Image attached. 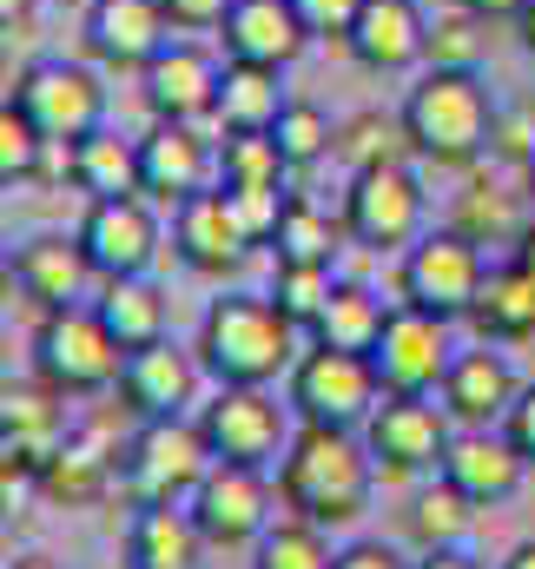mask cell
Here are the masks:
<instances>
[{"instance_id": "obj_18", "label": "cell", "mask_w": 535, "mask_h": 569, "mask_svg": "<svg viewBox=\"0 0 535 569\" xmlns=\"http://www.w3.org/2000/svg\"><path fill=\"white\" fill-rule=\"evenodd\" d=\"M199 378H205L199 351L159 338V345H145V351L127 358V371H120V398H127V411H133L139 425H145V418H185V405L199 398Z\"/></svg>"}, {"instance_id": "obj_47", "label": "cell", "mask_w": 535, "mask_h": 569, "mask_svg": "<svg viewBox=\"0 0 535 569\" xmlns=\"http://www.w3.org/2000/svg\"><path fill=\"white\" fill-rule=\"evenodd\" d=\"M503 437L516 443V457L535 470V385H523V398L509 405V418H503Z\"/></svg>"}, {"instance_id": "obj_43", "label": "cell", "mask_w": 535, "mask_h": 569, "mask_svg": "<svg viewBox=\"0 0 535 569\" xmlns=\"http://www.w3.org/2000/svg\"><path fill=\"white\" fill-rule=\"evenodd\" d=\"M489 152H496V159H509V166H529V159H535V107H529V100L496 107V120H489Z\"/></svg>"}, {"instance_id": "obj_30", "label": "cell", "mask_w": 535, "mask_h": 569, "mask_svg": "<svg viewBox=\"0 0 535 569\" xmlns=\"http://www.w3.org/2000/svg\"><path fill=\"white\" fill-rule=\"evenodd\" d=\"M384 318H391V305L371 291V284H351L337 279L331 291V305L317 311V325H311V345H324V351H357V358H371L377 351V338H384Z\"/></svg>"}, {"instance_id": "obj_29", "label": "cell", "mask_w": 535, "mask_h": 569, "mask_svg": "<svg viewBox=\"0 0 535 569\" xmlns=\"http://www.w3.org/2000/svg\"><path fill=\"white\" fill-rule=\"evenodd\" d=\"M93 311H100V325L113 331V345H120L127 358L165 338V291L152 279H100Z\"/></svg>"}, {"instance_id": "obj_17", "label": "cell", "mask_w": 535, "mask_h": 569, "mask_svg": "<svg viewBox=\"0 0 535 569\" xmlns=\"http://www.w3.org/2000/svg\"><path fill=\"white\" fill-rule=\"evenodd\" d=\"M212 172H219V146L199 127L152 120V133L139 140V192L159 206H185V199L212 192Z\"/></svg>"}, {"instance_id": "obj_24", "label": "cell", "mask_w": 535, "mask_h": 569, "mask_svg": "<svg viewBox=\"0 0 535 569\" xmlns=\"http://www.w3.org/2000/svg\"><path fill=\"white\" fill-rule=\"evenodd\" d=\"M93 279H100V272H93L80 232H40V239H27V246L13 252V284H20L40 311H67V305H80Z\"/></svg>"}, {"instance_id": "obj_38", "label": "cell", "mask_w": 535, "mask_h": 569, "mask_svg": "<svg viewBox=\"0 0 535 569\" xmlns=\"http://www.w3.org/2000/svg\"><path fill=\"white\" fill-rule=\"evenodd\" d=\"M271 140H277V152H284L291 172H304V166H317L324 152H337V127L324 120V107H311V100H284Z\"/></svg>"}, {"instance_id": "obj_39", "label": "cell", "mask_w": 535, "mask_h": 569, "mask_svg": "<svg viewBox=\"0 0 535 569\" xmlns=\"http://www.w3.org/2000/svg\"><path fill=\"white\" fill-rule=\"evenodd\" d=\"M284 152L271 133H225L219 146V186H284Z\"/></svg>"}, {"instance_id": "obj_27", "label": "cell", "mask_w": 535, "mask_h": 569, "mask_svg": "<svg viewBox=\"0 0 535 569\" xmlns=\"http://www.w3.org/2000/svg\"><path fill=\"white\" fill-rule=\"evenodd\" d=\"M476 331L483 345H529L535 338V279L509 259V266H489V279L476 291Z\"/></svg>"}, {"instance_id": "obj_21", "label": "cell", "mask_w": 535, "mask_h": 569, "mask_svg": "<svg viewBox=\"0 0 535 569\" xmlns=\"http://www.w3.org/2000/svg\"><path fill=\"white\" fill-rule=\"evenodd\" d=\"M436 477H450L476 510H496V503H509V497L523 490L529 463L516 457V443H509L503 430H456Z\"/></svg>"}, {"instance_id": "obj_51", "label": "cell", "mask_w": 535, "mask_h": 569, "mask_svg": "<svg viewBox=\"0 0 535 569\" xmlns=\"http://www.w3.org/2000/svg\"><path fill=\"white\" fill-rule=\"evenodd\" d=\"M509 259H516V266H523V272H529V279H535V219H529V226H523V239L509 246Z\"/></svg>"}, {"instance_id": "obj_32", "label": "cell", "mask_w": 535, "mask_h": 569, "mask_svg": "<svg viewBox=\"0 0 535 569\" xmlns=\"http://www.w3.org/2000/svg\"><path fill=\"white\" fill-rule=\"evenodd\" d=\"M73 186L87 199H127L139 192V140H120V133H87L73 146Z\"/></svg>"}, {"instance_id": "obj_50", "label": "cell", "mask_w": 535, "mask_h": 569, "mask_svg": "<svg viewBox=\"0 0 535 569\" xmlns=\"http://www.w3.org/2000/svg\"><path fill=\"white\" fill-rule=\"evenodd\" d=\"M456 7H470L476 20H516V13H523L529 0H456Z\"/></svg>"}, {"instance_id": "obj_15", "label": "cell", "mask_w": 535, "mask_h": 569, "mask_svg": "<svg viewBox=\"0 0 535 569\" xmlns=\"http://www.w3.org/2000/svg\"><path fill=\"white\" fill-rule=\"evenodd\" d=\"M80 246H87L100 279H145L152 259H159V219H152L145 192L93 199L87 219H80Z\"/></svg>"}, {"instance_id": "obj_58", "label": "cell", "mask_w": 535, "mask_h": 569, "mask_svg": "<svg viewBox=\"0 0 535 569\" xmlns=\"http://www.w3.org/2000/svg\"><path fill=\"white\" fill-rule=\"evenodd\" d=\"M67 7H93V0H67Z\"/></svg>"}, {"instance_id": "obj_57", "label": "cell", "mask_w": 535, "mask_h": 569, "mask_svg": "<svg viewBox=\"0 0 535 569\" xmlns=\"http://www.w3.org/2000/svg\"><path fill=\"white\" fill-rule=\"evenodd\" d=\"M523 172H529V192H535V159H529V166H523Z\"/></svg>"}, {"instance_id": "obj_23", "label": "cell", "mask_w": 535, "mask_h": 569, "mask_svg": "<svg viewBox=\"0 0 535 569\" xmlns=\"http://www.w3.org/2000/svg\"><path fill=\"white\" fill-rule=\"evenodd\" d=\"M219 33H225V60H252V67H277V73L317 40L291 0H232Z\"/></svg>"}, {"instance_id": "obj_26", "label": "cell", "mask_w": 535, "mask_h": 569, "mask_svg": "<svg viewBox=\"0 0 535 569\" xmlns=\"http://www.w3.org/2000/svg\"><path fill=\"white\" fill-rule=\"evenodd\" d=\"M284 113V87H277V67H252V60H225L219 73V133H271Z\"/></svg>"}, {"instance_id": "obj_41", "label": "cell", "mask_w": 535, "mask_h": 569, "mask_svg": "<svg viewBox=\"0 0 535 569\" xmlns=\"http://www.w3.org/2000/svg\"><path fill=\"white\" fill-rule=\"evenodd\" d=\"M483 33H489V20H476L470 7H456V13H443V20H430V67H450V73H476V60H483Z\"/></svg>"}, {"instance_id": "obj_37", "label": "cell", "mask_w": 535, "mask_h": 569, "mask_svg": "<svg viewBox=\"0 0 535 569\" xmlns=\"http://www.w3.org/2000/svg\"><path fill=\"white\" fill-rule=\"evenodd\" d=\"M337 563V550L324 543V530L317 523H304V517H291V523H271L265 537L252 543V569H331Z\"/></svg>"}, {"instance_id": "obj_46", "label": "cell", "mask_w": 535, "mask_h": 569, "mask_svg": "<svg viewBox=\"0 0 535 569\" xmlns=\"http://www.w3.org/2000/svg\"><path fill=\"white\" fill-rule=\"evenodd\" d=\"M159 7H165V20H172V27H185V33L225 27V13H232V0H159Z\"/></svg>"}, {"instance_id": "obj_56", "label": "cell", "mask_w": 535, "mask_h": 569, "mask_svg": "<svg viewBox=\"0 0 535 569\" xmlns=\"http://www.w3.org/2000/svg\"><path fill=\"white\" fill-rule=\"evenodd\" d=\"M13 569H53V563H47V557H20Z\"/></svg>"}, {"instance_id": "obj_42", "label": "cell", "mask_w": 535, "mask_h": 569, "mask_svg": "<svg viewBox=\"0 0 535 569\" xmlns=\"http://www.w3.org/2000/svg\"><path fill=\"white\" fill-rule=\"evenodd\" d=\"M40 152H47V140H40V127L13 107V93L0 100V186H20V179H40Z\"/></svg>"}, {"instance_id": "obj_55", "label": "cell", "mask_w": 535, "mask_h": 569, "mask_svg": "<svg viewBox=\"0 0 535 569\" xmlns=\"http://www.w3.org/2000/svg\"><path fill=\"white\" fill-rule=\"evenodd\" d=\"M7 284H13V252L0 246V291H7Z\"/></svg>"}, {"instance_id": "obj_13", "label": "cell", "mask_w": 535, "mask_h": 569, "mask_svg": "<svg viewBox=\"0 0 535 569\" xmlns=\"http://www.w3.org/2000/svg\"><path fill=\"white\" fill-rule=\"evenodd\" d=\"M185 510H192V523L212 550H245L271 530V483L252 463H212Z\"/></svg>"}, {"instance_id": "obj_19", "label": "cell", "mask_w": 535, "mask_h": 569, "mask_svg": "<svg viewBox=\"0 0 535 569\" xmlns=\"http://www.w3.org/2000/svg\"><path fill=\"white\" fill-rule=\"evenodd\" d=\"M516 398H523V385H516L509 358L489 351V345L456 351V365H450V378H443V391H436V405L450 411V425H463V430H503V418H509Z\"/></svg>"}, {"instance_id": "obj_45", "label": "cell", "mask_w": 535, "mask_h": 569, "mask_svg": "<svg viewBox=\"0 0 535 569\" xmlns=\"http://www.w3.org/2000/svg\"><path fill=\"white\" fill-rule=\"evenodd\" d=\"M291 7L304 13V27H311V33H337V40H344L364 0H291Z\"/></svg>"}, {"instance_id": "obj_34", "label": "cell", "mask_w": 535, "mask_h": 569, "mask_svg": "<svg viewBox=\"0 0 535 569\" xmlns=\"http://www.w3.org/2000/svg\"><path fill=\"white\" fill-rule=\"evenodd\" d=\"M271 252H277V266H331V252H337V219H331L317 199L291 192V199H284V219H277V232H271Z\"/></svg>"}, {"instance_id": "obj_25", "label": "cell", "mask_w": 535, "mask_h": 569, "mask_svg": "<svg viewBox=\"0 0 535 569\" xmlns=\"http://www.w3.org/2000/svg\"><path fill=\"white\" fill-rule=\"evenodd\" d=\"M53 398H60L53 385H0V450H7L27 477H33V470L47 463V450L67 437Z\"/></svg>"}, {"instance_id": "obj_33", "label": "cell", "mask_w": 535, "mask_h": 569, "mask_svg": "<svg viewBox=\"0 0 535 569\" xmlns=\"http://www.w3.org/2000/svg\"><path fill=\"white\" fill-rule=\"evenodd\" d=\"M107 477H113V457H107V443H100L93 430H67V437L47 450V463L33 470V483H40L47 497H93Z\"/></svg>"}, {"instance_id": "obj_52", "label": "cell", "mask_w": 535, "mask_h": 569, "mask_svg": "<svg viewBox=\"0 0 535 569\" xmlns=\"http://www.w3.org/2000/svg\"><path fill=\"white\" fill-rule=\"evenodd\" d=\"M27 13H33V0H0V33H7V27H20Z\"/></svg>"}, {"instance_id": "obj_40", "label": "cell", "mask_w": 535, "mask_h": 569, "mask_svg": "<svg viewBox=\"0 0 535 569\" xmlns=\"http://www.w3.org/2000/svg\"><path fill=\"white\" fill-rule=\"evenodd\" d=\"M331 291H337V279H331V266H277V279H271V305L297 325V331H311L317 325V311L331 305Z\"/></svg>"}, {"instance_id": "obj_20", "label": "cell", "mask_w": 535, "mask_h": 569, "mask_svg": "<svg viewBox=\"0 0 535 569\" xmlns=\"http://www.w3.org/2000/svg\"><path fill=\"white\" fill-rule=\"evenodd\" d=\"M165 40H172V20H165L159 0H93L87 7V53L100 67L145 73Z\"/></svg>"}, {"instance_id": "obj_14", "label": "cell", "mask_w": 535, "mask_h": 569, "mask_svg": "<svg viewBox=\"0 0 535 569\" xmlns=\"http://www.w3.org/2000/svg\"><path fill=\"white\" fill-rule=\"evenodd\" d=\"M252 246H259V239L245 232V219H239V206H232L225 186H212V192L172 206V252H179L185 272H199V279H225V272L245 266Z\"/></svg>"}, {"instance_id": "obj_9", "label": "cell", "mask_w": 535, "mask_h": 569, "mask_svg": "<svg viewBox=\"0 0 535 569\" xmlns=\"http://www.w3.org/2000/svg\"><path fill=\"white\" fill-rule=\"evenodd\" d=\"M489 279V266H483V246H470L456 226L450 232H423L410 252H403V272H397V291L403 305H416V311H436V318H470L476 311V291Z\"/></svg>"}, {"instance_id": "obj_31", "label": "cell", "mask_w": 535, "mask_h": 569, "mask_svg": "<svg viewBox=\"0 0 535 569\" xmlns=\"http://www.w3.org/2000/svg\"><path fill=\"white\" fill-rule=\"evenodd\" d=\"M470 523H476V503H470L450 477L423 483V490L410 497V510H403V530L416 537V550H463Z\"/></svg>"}, {"instance_id": "obj_11", "label": "cell", "mask_w": 535, "mask_h": 569, "mask_svg": "<svg viewBox=\"0 0 535 569\" xmlns=\"http://www.w3.org/2000/svg\"><path fill=\"white\" fill-rule=\"evenodd\" d=\"M450 411L436 398H397L384 391V405L364 425V450L377 463V477H436L443 450H450Z\"/></svg>"}, {"instance_id": "obj_10", "label": "cell", "mask_w": 535, "mask_h": 569, "mask_svg": "<svg viewBox=\"0 0 535 569\" xmlns=\"http://www.w3.org/2000/svg\"><path fill=\"white\" fill-rule=\"evenodd\" d=\"M371 365H377V385H384V391H397V398H436L443 378H450V365H456L450 318L416 311V305H391Z\"/></svg>"}, {"instance_id": "obj_44", "label": "cell", "mask_w": 535, "mask_h": 569, "mask_svg": "<svg viewBox=\"0 0 535 569\" xmlns=\"http://www.w3.org/2000/svg\"><path fill=\"white\" fill-rule=\"evenodd\" d=\"M232 192V206H239V219H245V232L259 239V246H271V232H277V219H284V186H225Z\"/></svg>"}, {"instance_id": "obj_12", "label": "cell", "mask_w": 535, "mask_h": 569, "mask_svg": "<svg viewBox=\"0 0 535 569\" xmlns=\"http://www.w3.org/2000/svg\"><path fill=\"white\" fill-rule=\"evenodd\" d=\"M344 232L364 252H410L423 239V186L410 166H371L351 172L344 192Z\"/></svg>"}, {"instance_id": "obj_4", "label": "cell", "mask_w": 535, "mask_h": 569, "mask_svg": "<svg viewBox=\"0 0 535 569\" xmlns=\"http://www.w3.org/2000/svg\"><path fill=\"white\" fill-rule=\"evenodd\" d=\"M33 371L60 398H100V391L120 385L127 351L113 345V331L100 325L93 305H67V311H40V325H33Z\"/></svg>"}, {"instance_id": "obj_5", "label": "cell", "mask_w": 535, "mask_h": 569, "mask_svg": "<svg viewBox=\"0 0 535 569\" xmlns=\"http://www.w3.org/2000/svg\"><path fill=\"white\" fill-rule=\"evenodd\" d=\"M284 405H291L297 425L364 430L371 411L384 405V385H377V365H371V358L311 345V351L291 365V378H284Z\"/></svg>"}, {"instance_id": "obj_1", "label": "cell", "mask_w": 535, "mask_h": 569, "mask_svg": "<svg viewBox=\"0 0 535 569\" xmlns=\"http://www.w3.org/2000/svg\"><path fill=\"white\" fill-rule=\"evenodd\" d=\"M371 483H377V463H371L357 430L297 425L291 430V450L277 457V497L304 523H317V530L357 523L364 503H371Z\"/></svg>"}, {"instance_id": "obj_3", "label": "cell", "mask_w": 535, "mask_h": 569, "mask_svg": "<svg viewBox=\"0 0 535 569\" xmlns=\"http://www.w3.org/2000/svg\"><path fill=\"white\" fill-rule=\"evenodd\" d=\"M403 133L423 159L436 166H470L489 152V120H496V100L476 73H450V67H430L410 100H403Z\"/></svg>"}, {"instance_id": "obj_53", "label": "cell", "mask_w": 535, "mask_h": 569, "mask_svg": "<svg viewBox=\"0 0 535 569\" xmlns=\"http://www.w3.org/2000/svg\"><path fill=\"white\" fill-rule=\"evenodd\" d=\"M503 569H535V537H529V543H516V550L503 557Z\"/></svg>"}, {"instance_id": "obj_48", "label": "cell", "mask_w": 535, "mask_h": 569, "mask_svg": "<svg viewBox=\"0 0 535 569\" xmlns=\"http://www.w3.org/2000/svg\"><path fill=\"white\" fill-rule=\"evenodd\" d=\"M331 569H410V563H403L391 543H351V550H337Z\"/></svg>"}, {"instance_id": "obj_6", "label": "cell", "mask_w": 535, "mask_h": 569, "mask_svg": "<svg viewBox=\"0 0 535 569\" xmlns=\"http://www.w3.org/2000/svg\"><path fill=\"white\" fill-rule=\"evenodd\" d=\"M199 437L212 463L277 470V457L291 450V405H277L271 385H219V398L199 405Z\"/></svg>"}, {"instance_id": "obj_8", "label": "cell", "mask_w": 535, "mask_h": 569, "mask_svg": "<svg viewBox=\"0 0 535 569\" xmlns=\"http://www.w3.org/2000/svg\"><path fill=\"white\" fill-rule=\"evenodd\" d=\"M13 107L40 127V140H60V146H80L87 133L107 127V87H100V73L80 67V60H53V53L33 60V67H20Z\"/></svg>"}, {"instance_id": "obj_36", "label": "cell", "mask_w": 535, "mask_h": 569, "mask_svg": "<svg viewBox=\"0 0 535 569\" xmlns=\"http://www.w3.org/2000/svg\"><path fill=\"white\" fill-rule=\"evenodd\" d=\"M403 152H416L403 120H384V113H351L337 127V159L351 172H371V166H403Z\"/></svg>"}, {"instance_id": "obj_28", "label": "cell", "mask_w": 535, "mask_h": 569, "mask_svg": "<svg viewBox=\"0 0 535 569\" xmlns=\"http://www.w3.org/2000/svg\"><path fill=\"white\" fill-rule=\"evenodd\" d=\"M199 550L205 537L185 503H145L133 517V537H127L133 569H199Z\"/></svg>"}, {"instance_id": "obj_35", "label": "cell", "mask_w": 535, "mask_h": 569, "mask_svg": "<svg viewBox=\"0 0 535 569\" xmlns=\"http://www.w3.org/2000/svg\"><path fill=\"white\" fill-rule=\"evenodd\" d=\"M523 212H516V199L509 192H496L489 179H476L463 199H456V232L470 239V246H516L523 239Z\"/></svg>"}, {"instance_id": "obj_49", "label": "cell", "mask_w": 535, "mask_h": 569, "mask_svg": "<svg viewBox=\"0 0 535 569\" xmlns=\"http://www.w3.org/2000/svg\"><path fill=\"white\" fill-rule=\"evenodd\" d=\"M410 569H483V563H476L470 550H423Z\"/></svg>"}, {"instance_id": "obj_54", "label": "cell", "mask_w": 535, "mask_h": 569, "mask_svg": "<svg viewBox=\"0 0 535 569\" xmlns=\"http://www.w3.org/2000/svg\"><path fill=\"white\" fill-rule=\"evenodd\" d=\"M516 33H523V47H529V53H535V0H529V7H523V13H516Z\"/></svg>"}, {"instance_id": "obj_2", "label": "cell", "mask_w": 535, "mask_h": 569, "mask_svg": "<svg viewBox=\"0 0 535 569\" xmlns=\"http://www.w3.org/2000/svg\"><path fill=\"white\" fill-rule=\"evenodd\" d=\"M192 351H199L205 378H219V385H277L304 358L297 351V325L271 305L265 291L212 298L205 318H199V345Z\"/></svg>"}, {"instance_id": "obj_16", "label": "cell", "mask_w": 535, "mask_h": 569, "mask_svg": "<svg viewBox=\"0 0 535 569\" xmlns=\"http://www.w3.org/2000/svg\"><path fill=\"white\" fill-rule=\"evenodd\" d=\"M219 73H225V67H219L205 47L165 40V47L152 53V67L139 73V100H145L152 120L199 127V120H212V107H219Z\"/></svg>"}, {"instance_id": "obj_7", "label": "cell", "mask_w": 535, "mask_h": 569, "mask_svg": "<svg viewBox=\"0 0 535 569\" xmlns=\"http://www.w3.org/2000/svg\"><path fill=\"white\" fill-rule=\"evenodd\" d=\"M205 470H212V450L199 437V418H145L139 437L127 443L120 483L139 510L145 503H192Z\"/></svg>"}, {"instance_id": "obj_22", "label": "cell", "mask_w": 535, "mask_h": 569, "mask_svg": "<svg viewBox=\"0 0 535 569\" xmlns=\"http://www.w3.org/2000/svg\"><path fill=\"white\" fill-rule=\"evenodd\" d=\"M344 47L371 73H403V67H416L430 53V20H423L416 0H364L351 33H344Z\"/></svg>"}]
</instances>
